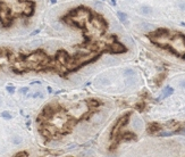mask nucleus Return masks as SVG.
<instances>
[{
  "mask_svg": "<svg viewBox=\"0 0 185 157\" xmlns=\"http://www.w3.org/2000/svg\"><path fill=\"white\" fill-rule=\"evenodd\" d=\"M129 115H131V113H127L126 115H124L123 117H121L116 122V124L114 125V129H112V131H111V139H115L117 135L121 132V127H124L127 125V123H128V121H129Z\"/></svg>",
  "mask_w": 185,
  "mask_h": 157,
  "instance_id": "f257e3e1",
  "label": "nucleus"
},
{
  "mask_svg": "<svg viewBox=\"0 0 185 157\" xmlns=\"http://www.w3.org/2000/svg\"><path fill=\"white\" fill-rule=\"evenodd\" d=\"M0 22L4 24V26H9L12 24V16L9 14V9L6 6H0Z\"/></svg>",
  "mask_w": 185,
  "mask_h": 157,
  "instance_id": "f03ea898",
  "label": "nucleus"
},
{
  "mask_svg": "<svg viewBox=\"0 0 185 157\" xmlns=\"http://www.w3.org/2000/svg\"><path fill=\"white\" fill-rule=\"evenodd\" d=\"M91 22H92V25L94 26L97 30H100L101 32L107 29V23L103 19V17H101L100 15H94L91 18Z\"/></svg>",
  "mask_w": 185,
  "mask_h": 157,
  "instance_id": "7ed1b4c3",
  "label": "nucleus"
},
{
  "mask_svg": "<svg viewBox=\"0 0 185 157\" xmlns=\"http://www.w3.org/2000/svg\"><path fill=\"white\" fill-rule=\"evenodd\" d=\"M126 50H127L126 47L119 42H111L109 43V47L107 48V51L110 54H123V52H126Z\"/></svg>",
  "mask_w": 185,
  "mask_h": 157,
  "instance_id": "20e7f679",
  "label": "nucleus"
},
{
  "mask_svg": "<svg viewBox=\"0 0 185 157\" xmlns=\"http://www.w3.org/2000/svg\"><path fill=\"white\" fill-rule=\"evenodd\" d=\"M56 60L61 65H66L70 60V57L65 50H58L56 54Z\"/></svg>",
  "mask_w": 185,
  "mask_h": 157,
  "instance_id": "39448f33",
  "label": "nucleus"
},
{
  "mask_svg": "<svg viewBox=\"0 0 185 157\" xmlns=\"http://www.w3.org/2000/svg\"><path fill=\"white\" fill-rule=\"evenodd\" d=\"M173 93H174V88H172V87H167L166 89H165L164 93H162V95H161V96L159 97V99H164V98H167V97L172 96Z\"/></svg>",
  "mask_w": 185,
  "mask_h": 157,
  "instance_id": "423d86ee",
  "label": "nucleus"
},
{
  "mask_svg": "<svg viewBox=\"0 0 185 157\" xmlns=\"http://www.w3.org/2000/svg\"><path fill=\"white\" fill-rule=\"evenodd\" d=\"M132 125H133V127L135 129V130H139V129H141L143 125V122L142 120L140 117H135L133 120V122H132Z\"/></svg>",
  "mask_w": 185,
  "mask_h": 157,
  "instance_id": "0eeeda50",
  "label": "nucleus"
},
{
  "mask_svg": "<svg viewBox=\"0 0 185 157\" xmlns=\"http://www.w3.org/2000/svg\"><path fill=\"white\" fill-rule=\"evenodd\" d=\"M160 130V127L159 124H157V123H151L149 124V127H148V132L149 133H156L157 131Z\"/></svg>",
  "mask_w": 185,
  "mask_h": 157,
  "instance_id": "6e6552de",
  "label": "nucleus"
},
{
  "mask_svg": "<svg viewBox=\"0 0 185 157\" xmlns=\"http://www.w3.org/2000/svg\"><path fill=\"white\" fill-rule=\"evenodd\" d=\"M86 104L89 105V107H99L100 106V103L98 100H95V99H87L86 100Z\"/></svg>",
  "mask_w": 185,
  "mask_h": 157,
  "instance_id": "1a4fd4ad",
  "label": "nucleus"
},
{
  "mask_svg": "<svg viewBox=\"0 0 185 157\" xmlns=\"http://www.w3.org/2000/svg\"><path fill=\"white\" fill-rule=\"evenodd\" d=\"M117 16H118V18H119V21H121V23H126V21H127V15L125 13L118 12V13H117Z\"/></svg>",
  "mask_w": 185,
  "mask_h": 157,
  "instance_id": "9d476101",
  "label": "nucleus"
},
{
  "mask_svg": "<svg viewBox=\"0 0 185 157\" xmlns=\"http://www.w3.org/2000/svg\"><path fill=\"white\" fill-rule=\"evenodd\" d=\"M152 12V9L149 7V6H143L142 8H141V13L144 14V15H148V14H150Z\"/></svg>",
  "mask_w": 185,
  "mask_h": 157,
  "instance_id": "9b49d317",
  "label": "nucleus"
},
{
  "mask_svg": "<svg viewBox=\"0 0 185 157\" xmlns=\"http://www.w3.org/2000/svg\"><path fill=\"white\" fill-rule=\"evenodd\" d=\"M1 117L6 118V120H12V118H13V116H12V114L9 113V112L5 110V112H2V113H1Z\"/></svg>",
  "mask_w": 185,
  "mask_h": 157,
  "instance_id": "f8f14e48",
  "label": "nucleus"
},
{
  "mask_svg": "<svg viewBox=\"0 0 185 157\" xmlns=\"http://www.w3.org/2000/svg\"><path fill=\"white\" fill-rule=\"evenodd\" d=\"M177 131H173V132H161V133H159L158 135H160V137H172V135L176 134Z\"/></svg>",
  "mask_w": 185,
  "mask_h": 157,
  "instance_id": "ddd939ff",
  "label": "nucleus"
},
{
  "mask_svg": "<svg viewBox=\"0 0 185 157\" xmlns=\"http://www.w3.org/2000/svg\"><path fill=\"white\" fill-rule=\"evenodd\" d=\"M128 75H135V72L133 70H127L124 72V76H128Z\"/></svg>",
  "mask_w": 185,
  "mask_h": 157,
  "instance_id": "4468645a",
  "label": "nucleus"
},
{
  "mask_svg": "<svg viewBox=\"0 0 185 157\" xmlns=\"http://www.w3.org/2000/svg\"><path fill=\"white\" fill-rule=\"evenodd\" d=\"M7 55H8V52H7V50H6V49H1V48H0V58L7 56Z\"/></svg>",
  "mask_w": 185,
  "mask_h": 157,
  "instance_id": "2eb2a0df",
  "label": "nucleus"
},
{
  "mask_svg": "<svg viewBox=\"0 0 185 157\" xmlns=\"http://www.w3.org/2000/svg\"><path fill=\"white\" fill-rule=\"evenodd\" d=\"M6 90H7L9 93H14V92H15V87H13V85H8V87L6 88Z\"/></svg>",
  "mask_w": 185,
  "mask_h": 157,
  "instance_id": "dca6fc26",
  "label": "nucleus"
},
{
  "mask_svg": "<svg viewBox=\"0 0 185 157\" xmlns=\"http://www.w3.org/2000/svg\"><path fill=\"white\" fill-rule=\"evenodd\" d=\"M13 141H14V144H15V145H19L22 142V139H21V138H18V137H14Z\"/></svg>",
  "mask_w": 185,
  "mask_h": 157,
  "instance_id": "f3484780",
  "label": "nucleus"
},
{
  "mask_svg": "<svg viewBox=\"0 0 185 157\" xmlns=\"http://www.w3.org/2000/svg\"><path fill=\"white\" fill-rule=\"evenodd\" d=\"M177 134H183V135H185V127H183V129H179V130H177Z\"/></svg>",
  "mask_w": 185,
  "mask_h": 157,
  "instance_id": "a211bd4d",
  "label": "nucleus"
},
{
  "mask_svg": "<svg viewBox=\"0 0 185 157\" xmlns=\"http://www.w3.org/2000/svg\"><path fill=\"white\" fill-rule=\"evenodd\" d=\"M29 91V88L27 87H24V88H22L21 90H19V92H21V93H26V92Z\"/></svg>",
  "mask_w": 185,
  "mask_h": 157,
  "instance_id": "6ab92c4d",
  "label": "nucleus"
},
{
  "mask_svg": "<svg viewBox=\"0 0 185 157\" xmlns=\"http://www.w3.org/2000/svg\"><path fill=\"white\" fill-rule=\"evenodd\" d=\"M15 156L16 157H19V156H29V154H26V153H24V151H21V153L19 154H16V155H15Z\"/></svg>",
  "mask_w": 185,
  "mask_h": 157,
  "instance_id": "aec40b11",
  "label": "nucleus"
},
{
  "mask_svg": "<svg viewBox=\"0 0 185 157\" xmlns=\"http://www.w3.org/2000/svg\"><path fill=\"white\" fill-rule=\"evenodd\" d=\"M179 85H181L182 88H185V80H184V81H181V83H179Z\"/></svg>",
  "mask_w": 185,
  "mask_h": 157,
  "instance_id": "412c9836",
  "label": "nucleus"
},
{
  "mask_svg": "<svg viewBox=\"0 0 185 157\" xmlns=\"http://www.w3.org/2000/svg\"><path fill=\"white\" fill-rule=\"evenodd\" d=\"M31 84H41V81H33L31 82Z\"/></svg>",
  "mask_w": 185,
  "mask_h": 157,
  "instance_id": "4be33fe9",
  "label": "nucleus"
},
{
  "mask_svg": "<svg viewBox=\"0 0 185 157\" xmlns=\"http://www.w3.org/2000/svg\"><path fill=\"white\" fill-rule=\"evenodd\" d=\"M48 89V92H49V93H52V92H53V90H52V88H50V87H48L47 88Z\"/></svg>",
  "mask_w": 185,
  "mask_h": 157,
  "instance_id": "5701e85b",
  "label": "nucleus"
},
{
  "mask_svg": "<svg viewBox=\"0 0 185 157\" xmlns=\"http://www.w3.org/2000/svg\"><path fill=\"white\" fill-rule=\"evenodd\" d=\"M179 5L182 6V7H181L182 10H185V4H184V2H182V4H179Z\"/></svg>",
  "mask_w": 185,
  "mask_h": 157,
  "instance_id": "b1692460",
  "label": "nucleus"
},
{
  "mask_svg": "<svg viewBox=\"0 0 185 157\" xmlns=\"http://www.w3.org/2000/svg\"><path fill=\"white\" fill-rule=\"evenodd\" d=\"M39 32H40V30H35L34 32H32V35H35V34H38Z\"/></svg>",
  "mask_w": 185,
  "mask_h": 157,
  "instance_id": "393cba45",
  "label": "nucleus"
},
{
  "mask_svg": "<svg viewBox=\"0 0 185 157\" xmlns=\"http://www.w3.org/2000/svg\"><path fill=\"white\" fill-rule=\"evenodd\" d=\"M111 5H114V6H116V0H111Z\"/></svg>",
  "mask_w": 185,
  "mask_h": 157,
  "instance_id": "a878e982",
  "label": "nucleus"
},
{
  "mask_svg": "<svg viewBox=\"0 0 185 157\" xmlns=\"http://www.w3.org/2000/svg\"><path fill=\"white\" fill-rule=\"evenodd\" d=\"M50 1H51V4H56L57 2V0H50Z\"/></svg>",
  "mask_w": 185,
  "mask_h": 157,
  "instance_id": "bb28decb",
  "label": "nucleus"
},
{
  "mask_svg": "<svg viewBox=\"0 0 185 157\" xmlns=\"http://www.w3.org/2000/svg\"><path fill=\"white\" fill-rule=\"evenodd\" d=\"M1 103H2V99H1V98H0V105H1Z\"/></svg>",
  "mask_w": 185,
  "mask_h": 157,
  "instance_id": "cd10ccee",
  "label": "nucleus"
},
{
  "mask_svg": "<svg viewBox=\"0 0 185 157\" xmlns=\"http://www.w3.org/2000/svg\"><path fill=\"white\" fill-rule=\"evenodd\" d=\"M183 58H185V56H183Z\"/></svg>",
  "mask_w": 185,
  "mask_h": 157,
  "instance_id": "c85d7f7f",
  "label": "nucleus"
},
{
  "mask_svg": "<svg viewBox=\"0 0 185 157\" xmlns=\"http://www.w3.org/2000/svg\"><path fill=\"white\" fill-rule=\"evenodd\" d=\"M184 110H185V108H184Z\"/></svg>",
  "mask_w": 185,
  "mask_h": 157,
  "instance_id": "c756f323",
  "label": "nucleus"
}]
</instances>
